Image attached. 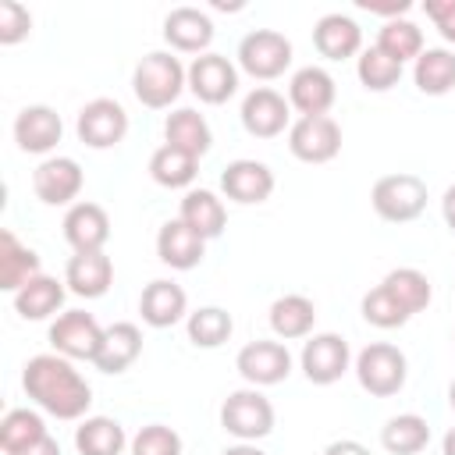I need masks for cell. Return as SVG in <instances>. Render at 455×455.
I'll use <instances>...</instances> for the list:
<instances>
[{
	"mask_svg": "<svg viewBox=\"0 0 455 455\" xmlns=\"http://www.w3.org/2000/svg\"><path fill=\"white\" fill-rule=\"evenodd\" d=\"M21 387L43 412H50L57 419H82L92 405L89 380L71 366V359H64L57 352L32 355L21 373Z\"/></svg>",
	"mask_w": 455,
	"mask_h": 455,
	"instance_id": "6da1fadb",
	"label": "cell"
},
{
	"mask_svg": "<svg viewBox=\"0 0 455 455\" xmlns=\"http://www.w3.org/2000/svg\"><path fill=\"white\" fill-rule=\"evenodd\" d=\"M185 85H188V68H181V60L174 53H167V50L146 53L132 71V92L149 110L171 107L181 96Z\"/></svg>",
	"mask_w": 455,
	"mask_h": 455,
	"instance_id": "7a4b0ae2",
	"label": "cell"
},
{
	"mask_svg": "<svg viewBox=\"0 0 455 455\" xmlns=\"http://www.w3.org/2000/svg\"><path fill=\"white\" fill-rule=\"evenodd\" d=\"M409 377V363L405 352L391 341H370L359 355H355V380L363 391H370L373 398H391L405 387Z\"/></svg>",
	"mask_w": 455,
	"mask_h": 455,
	"instance_id": "3957f363",
	"label": "cell"
},
{
	"mask_svg": "<svg viewBox=\"0 0 455 455\" xmlns=\"http://www.w3.org/2000/svg\"><path fill=\"white\" fill-rule=\"evenodd\" d=\"M370 203L377 210L380 220L387 224H409L427 210V181L419 174L398 171V174H384L373 181Z\"/></svg>",
	"mask_w": 455,
	"mask_h": 455,
	"instance_id": "277c9868",
	"label": "cell"
},
{
	"mask_svg": "<svg viewBox=\"0 0 455 455\" xmlns=\"http://www.w3.org/2000/svg\"><path fill=\"white\" fill-rule=\"evenodd\" d=\"M220 427L235 441H259L274 430V405L259 387L231 391L220 405Z\"/></svg>",
	"mask_w": 455,
	"mask_h": 455,
	"instance_id": "5b68a950",
	"label": "cell"
},
{
	"mask_svg": "<svg viewBox=\"0 0 455 455\" xmlns=\"http://www.w3.org/2000/svg\"><path fill=\"white\" fill-rule=\"evenodd\" d=\"M291 64V39L274 28H252L238 43V68L259 82L281 78Z\"/></svg>",
	"mask_w": 455,
	"mask_h": 455,
	"instance_id": "8992f818",
	"label": "cell"
},
{
	"mask_svg": "<svg viewBox=\"0 0 455 455\" xmlns=\"http://www.w3.org/2000/svg\"><path fill=\"white\" fill-rule=\"evenodd\" d=\"M103 331L107 327H100V320L92 313L68 309V313H60L50 323V345L64 359H89L92 363L96 352H100V345H103Z\"/></svg>",
	"mask_w": 455,
	"mask_h": 455,
	"instance_id": "52a82bcc",
	"label": "cell"
},
{
	"mask_svg": "<svg viewBox=\"0 0 455 455\" xmlns=\"http://www.w3.org/2000/svg\"><path fill=\"white\" fill-rule=\"evenodd\" d=\"M299 363H302V373H306L309 384L327 387V384H334V380L345 377V370L352 363V348H348V341L341 334L320 331V334H309L306 338Z\"/></svg>",
	"mask_w": 455,
	"mask_h": 455,
	"instance_id": "ba28073f",
	"label": "cell"
},
{
	"mask_svg": "<svg viewBox=\"0 0 455 455\" xmlns=\"http://www.w3.org/2000/svg\"><path fill=\"white\" fill-rule=\"evenodd\" d=\"M288 149L302 164H327L341 153V124L331 114L299 117L288 128Z\"/></svg>",
	"mask_w": 455,
	"mask_h": 455,
	"instance_id": "9c48e42d",
	"label": "cell"
},
{
	"mask_svg": "<svg viewBox=\"0 0 455 455\" xmlns=\"http://www.w3.org/2000/svg\"><path fill=\"white\" fill-rule=\"evenodd\" d=\"M75 132L89 149H110L128 135V114H124V107L117 100L100 96V100H89L78 110Z\"/></svg>",
	"mask_w": 455,
	"mask_h": 455,
	"instance_id": "30bf717a",
	"label": "cell"
},
{
	"mask_svg": "<svg viewBox=\"0 0 455 455\" xmlns=\"http://www.w3.org/2000/svg\"><path fill=\"white\" fill-rule=\"evenodd\" d=\"M235 370L252 384V387H270V384H281L288 373H291V352L288 345L281 341H249L238 348L235 355Z\"/></svg>",
	"mask_w": 455,
	"mask_h": 455,
	"instance_id": "8fae6325",
	"label": "cell"
},
{
	"mask_svg": "<svg viewBox=\"0 0 455 455\" xmlns=\"http://www.w3.org/2000/svg\"><path fill=\"white\" fill-rule=\"evenodd\" d=\"M188 89L199 103H228L238 89V68L224 53H203L188 64Z\"/></svg>",
	"mask_w": 455,
	"mask_h": 455,
	"instance_id": "7c38bea8",
	"label": "cell"
},
{
	"mask_svg": "<svg viewBox=\"0 0 455 455\" xmlns=\"http://www.w3.org/2000/svg\"><path fill=\"white\" fill-rule=\"evenodd\" d=\"M82 181H85L82 167L71 156H46L32 171V192L46 206H75V199L82 192Z\"/></svg>",
	"mask_w": 455,
	"mask_h": 455,
	"instance_id": "4fadbf2b",
	"label": "cell"
},
{
	"mask_svg": "<svg viewBox=\"0 0 455 455\" xmlns=\"http://www.w3.org/2000/svg\"><path fill=\"white\" fill-rule=\"evenodd\" d=\"M334 100H338V85H334L331 71L320 68V64L299 68V71L291 75V82H288V103H291L302 117H320V114H327V110L334 107Z\"/></svg>",
	"mask_w": 455,
	"mask_h": 455,
	"instance_id": "5bb4252c",
	"label": "cell"
},
{
	"mask_svg": "<svg viewBox=\"0 0 455 455\" xmlns=\"http://www.w3.org/2000/svg\"><path fill=\"white\" fill-rule=\"evenodd\" d=\"M220 192L231 203H242V206L267 203L270 192H274V171L263 160H245V156L242 160H231L220 171Z\"/></svg>",
	"mask_w": 455,
	"mask_h": 455,
	"instance_id": "9a60e30c",
	"label": "cell"
},
{
	"mask_svg": "<svg viewBox=\"0 0 455 455\" xmlns=\"http://www.w3.org/2000/svg\"><path fill=\"white\" fill-rule=\"evenodd\" d=\"M288 107L291 103L277 89L259 85L242 100V128L249 135H256V139H274V135H281L288 128V117H291Z\"/></svg>",
	"mask_w": 455,
	"mask_h": 455,
	"instance_id": "2e32d148",
	"label": "cell"
},
{
	"mask_svg": "<svg viewBox=\"0 0 455 455\" xmlns=\"http://www.w3.org/2000/svg\"><path fill=\"white\" fill-rule=\"evenodd\" d=\"M60 135H64V121L46 103L21 107L18 117H14V142L25 153H50L60 142Z\"/></svg>",
	"mask_w": 455,
	"mask_h": 455,
	"instance_id": "e0dca14e",
	"label": "cell"
},
{
	"mask_svg": "<svg viewBox=\"0 0 455 455\" xmlns=\"http://www.w3.org/2000/svg\"><path fill=\"white\" fill-rule=\"evenodd\" d=\"M64 238L75 252H103L110 238V217L100 203H75L64 213Z\"/></svg>",
	"mask_w": 455,
	"mask_h": 455,
	"instance_id": "ac0fdd59",
	"label": "cell"
},
{
	"mask_svg": "<svg viewBox=\"0 0 455 455\" xmlns=\"http://www.w3.org/2000/svg\"><path fill=\"white\" fill-rule=\"evenodd\" d=\"M139 313L149 327L164 331V327H174L178 320H188V295L181 284L167 281V277H156L142 288L139 295Z\"/></svg>",
	"mask_w": 455,
	"mask_h": 455,
	"instance_id": "d6986e66",
	"label": "cell"
},
{
	"mask_svg": "<svg viewBox=\"0 0 455 455\" xmlns=\"http://www.w3.org/2000/svg\"><path fill=\"white\" fill-rule=\"evenodd\" d=\"M156 256L171 270H192L206 256V238H199L181 217H174V220L160 224V231H156Z\"/></svg>",
	"mask_w": 455,
	"mask_h": 455,
	"instance_id": "ffe728a7",
	"label": "cell"
},
{
	"mask_svg": "<svg viewBox=\"0 0 455 455\" xmlns=\"http://www.w3.org/2000/svg\"><path fill=\"white\" fill-rule=\"evenodd\" d=\"M164 39L178 53H199L203 57L206 46L213 43V21L199 7H174L164 18Z\"/></svg>",
	"mask_w": 455,
	"mask_h": 455,
	"instance_id": "44dd1931",
	"label": "cell"
},
{
	"mask_svg": "<svg viewBox=\"0 0 455 455\" xmlns=\"http://www.w3.org/2000/svg\"><path fill=\"white\" fill-rule=\"evenodd\" d=\"M313 46L320 57L327 60H345V57H355L363 50V28L355 18L334 11V14H323L316 25H313Z\"/></svg>",
	"mask_w": 455,
	"mask_h": 455,
	"instance_id": "7402d4cb",
	"label": "cell"
},
{
	"mask_svg": "<svg viewBox=\"0 0 455 455\" xmlns=\"http://www.w3.org/2000/svg\"><path fill=\"white\" fill-rule=\"evenodd\" d=\"M142 355V331L132 320H117L103 331V345L92 359L100 373H124Z\"/></svg>",
	"mask_w": 455,
	"mask_h": 455,
	"instance_id": "603a6c76",
	"label": "cell"
},
{
	"mask_svg": "<svg viewBox=\"0 0 455 455\" xmlns=\"http://www.w3.org/2000/svg\"><path fill=\"white\" fill-rule=\"evenodd\" d=\"M114 281V263L107 252H75L64 267V284L68 291L82 295V299H100L107 295Z\"/></svg>",
	"mask_w": 455,
	"mask_h": 455,
	"instance_id": "cb8c5ba5",
	"label": "cell"
},
{
	"mask_svg": "<svg viewBox=\"0 0 455 455\" xmlns=\"http://www.w3.org/2000/svg\"><path fill=\"white\" fill-rule=\"evenodd\" d=\"M39 274H43V267H39L36 249L21 245L14 238V231L4 228L0 231V291H11L14 295V291H21Z\"/></svg>",
	"mask_w": 455,
	"mask_h": 455,
	"instance_id": "d4e9b609",
	"label": "cell"
},
{
	"mask_svg": "<svg viewBox=\"0 0 455 455\" xmlns=\"http://www.w3.org/2000/svg\"><path fill=\"white\" fill-rule=\"evenodd\" d=\"M164 139H167V146L185 149V153H192L196 160L206 156L210 146H213L210 121H206L199 110H192V107H181V110L167 114V121H164Z\"/></svg>",
	"mask_w": 455,
	"mask_h": 455,
	"instance_id": "484cf974",
	"label": "cell"
},
{
	"mask_svg": "<svg viewBox=\"0 0 455 455\" xmlns=\"http://www.w3.org/2000/svg\"><path fill=\"white\" fill-rule=\"evenodd\" d=\"M199 238H220L224 235V224H228V210L224 203L217 199V192L210 188H188L185 199H181V213H178Z\"/></svg>",
	"mask_w": 455,
	"mask_h": 455,
	"instance_id": "4316f807",
	"label": "cell"
},
{
	"mask_svg": "<svg viewBox=\"0 0 455 455\" xmlns=\"http://www.w3.org/2000/svg\"><path fill=\"white\" fill-rule=\"evenodd\" d=\"M316 323V306L306 295H281L270 306V331L281 341H295V338H309Z\"/></svg>",
	"mask_w": 455,
	"mask_h": 455,
	"instance_id": "83f0119b",
	"label": "cell"
},
{
	"mask_svg": "<svg viewBox=\"0 0 455 455\" xmlns=\"http://www.w3.org/2000/svg\"><path fill=\"white\" fill-rule=\"evenodd\" d=\"M412 82L423 96H444L455 89V53L444 46H427L412 60Z\"/></svg>",
	"mask_w": 455,
	"mask_h": 455,
	"instance_id": "f1b7e54d",
	"label": "cell"
},
{
	"mask_svg": "<svg viewBox=\"0 0 455 455\" xmlns=\"http://www.w3.org/2000/svg\"><path fill=\"white\" fill-rule=\"evenodd\" d=\"M60 306H64V284L50 274H39L21 291H14V309L21 320H46Z\"/></svg>",
	"mask_w": 455,
	"mask_h": 455,
	"instance_id": "f546056e",
	"label": "cell"
},
{
	"mask_svg": "<svg viewBox=\"0 0 455 455\" xmlns=\"http://www.w3.org/2000/svg\"><path fill=\"white\" fill-rule=\"evenodd\" d=\"M128 444L124 427L110 416H85L75 430V448L82 455H121Z\"/></svg>",
	"mask_w": 455,
	"mask_h": 455,
	"instance_id": "4dcf8cb0",
	"label": "cell"
},
{
	"mask_svg": "<svg viewBox=\"0 0 455 455\" xmlns=\"http://www.w3.org/2000/svg\"><path fill=\"white\" fill-rule=\"evenodd\" d=\"M196 174H199V160L167 142L160 149H153V156H149V178L164 188H188L196 181Z\"/></svg>",
	"mask_w": 455,
	"mask_h": 455,
	"instance_id": "1f68e13d",
	"label": "cell"
},
{
	"mask_svg": "<svg viewBox=\"0 0 455 455\" xmlns=\"http://www.w3.org/2000/svg\"><path fill=\"white\" fill-rule=\"evenodd\" d=\"M380 444L391 451V455H416L430 444V423L416 412H398L384 423L380 430Z\"/></svg>",
	"mask_w": 455,
	"mask_h": 455,
	"instance_id": "d6a6232c",
	"label": "cell"
},
{
	"mask_svg": "<svg viewBox=\"0 0 455 455\" xmlns=\"http://www.w3.org/2000/svg\"><path fill=\"white\" fill-rule=\"evenodd\" d=\"M185 331H188V341H192L196 348H220V345L231 338L235 320H231V313L220 309V306H199L196 313H188Z\"/></svg>",
	"mask_w": 455,
	"mask_h": 455,
	"instance_id": "836d02e7",
	"label": "cell"
},
{
	"mask_svg": "<svg viewBox=\"0 0 455 455\" xmlns=\"http://www.w3.org/2000/svg\"><path fill=\"white\" fill-rule=\"evenodd\" d=\"M373 46H380L391 60H398V64H405V60H416L427 46H423V32H419V25L416 21H409V18H395V21H384L380 25V32H377V43Z\"/></svg>",
	"mask_w": 455,
	"mask_h": 455,
	"instance_id": "e575fe53",
	"label": "cell"
},
{
	"mask_svg": "<svg viewBox=\"0 0 455 455\" xmlns=\"http://www.w3.org/2000/svg\"><path fill=\"white\" fill-rule=\"evenodd\" d=\"M50 430L43 423V416L36 409H11L4 419H0V448L4 455H14L36 441H43Z\"/></svg>",
	"mask_w": 455,
	"mask_h": 455,
	"instance_id": "d590c367",
	"label": "cell"
},
{
	"mask_svg": "<svg viewBox=\"0 0 455 455\" xmlns=\"http://www.w3.org/2000/svg\"><path fill=\"white\" fill-rule=\"evenodd\" d=\"M412 316L416 313H423L427 306H430V299H434V288H430V277L423 274V270H416V267H398V270H391L384 281H380Z\"/></svg>",
	"mask_w": 455,
	"mask_h": 455,
	"instance_id": "8d00e7d4",
	"label": "cell"
},
{
	"mask_svg": "<svg viewBox=\"0 0 455 455\" xmlns=\"http://www.w3.org/2000/svg\"><path fill=\"white\" fill-rule=\"evenodd\" d=\"M355 75H359L363 89H370V92H387V89L398 85V78H402V64L391 60L380 46H366V50L359 53Z\"/></svg>",
	"mask_w": 455,
	"mask_h": 455,
	"instance_id": "74e56055",
	"label": "cell"
},
{
	"mask_svg": "<svg viewBox=\"0 0 455 455\" xmlns=\"http://www.w3.org/2000/svg\"><path fill=\"white\" fill-rule=\"evenodd\" d=\"M359 313H363L366 323H373V327H380V331H395V327H402V323L412 320V313H409L384 284H377V288H370V291L363 295Z\"/></svg>",
	"mask_w": 455,
	"mask_h": 455,
	"instance_id": "f35d334b",
	"label": "cell"
},
{
	"mask_svg": "<svg viewBox=\"0 0 455 455\" xmlns=\"http://www.w3.org/2000/svg\"><path fill=\"white\" fill-rule=\"evenodd\" d=\"M132 455H181V437L167 423H146L132 437Z\"/></svg>",
	"mask_w": 455,
	"mask_h": 455,
	"instance_id": "ab89813d",
	"label": "cell"
},
{
	"mask_svg": "<svg viewBox=\"0 0 455 455\" xmlns=\"http://www.w3.org/2000/svg\"><path fill=\"white\" fill-rule=\"evenodd\" d=\"M28 28H32L28 7L18 4V0H0V43L14 46V43H21L28 36Z\"/></svg>",
	"mask_w": 455,
	"mask_h": 455,
	"instance_id": "60d3db41",
	"label": "cell"
},
{
	"mask_svg": "<svg viewBox=\"0 0 455 455\" xmlns=\"http://www.w3.org/2000/svg\"><path fill=\"white\" fill-rule=\"evenodd\" d=\"M423 11H427V18L437 25V32H441L448 43H455V0H427Z\"/></svg>",
	"mask_w": 455,
	"mask_h": 455,
	"instance_id": "b9f144b4",
	"label": "cell"
},
{
	"mask_svg": "<svg viewBox=\"0 0 455 455\" xmlns=\"http://www.w3.org/2000/svg\"><path fill=\"white\" fill-rule=\"evenodd\" d=\"M359 7L370 11V14H384L387 21H395V18H402L412 4H409V0H359Z\"/></svg>",
	"mask_w": 455,
	"mask_h": 455,
	"instance_id": "7bdbcfd3",
	"label": "cell"
},
{
	"mask_svg": "<svg viewBox=\"0 0 455 455\" xmlns=\"http://www.w3.org/2000/svg\"><path fill=\"white\" fill-rule=\"evenodd\" d=\"M323 455H370V448L363 441H352V437H341V441H331L323 448Z\"/></svg>",
	"mask_w": 455,
	"mask_h": 455,
	"instance_id": "ee69618b",
	"label": "cell"
},
{
	"mask_svg": "<svg viewBox=\"0 0 455 455\" xmlns=\"http://www.w3.org/2000/svg\"><path fill=\"white\" fill-rule=\"evenodd\" d=\"M14 455H60V444H57L53 434H46L43 441H36V444H28V448H21V451H14Z\"/></svg>",
	"mask_w": 455,
	"mask_h": 455,
	"instance_id": "f6af8a7d",
	"label": "cell"
},
{
	"mask_svg": "<svg viewBox=\"0 0 455 455\" xmlns=\"http://www.w3.org/2000/svg\"><path fill=\"white\" fill-rule=\"evenodd\" d=\"M441 213H444V224L455 231V185H448V192L441 199Z\"/></svg>",
	"mask_w": 455,
	"mask_h": 455,
	"instance_id": "bcb514c9",
	"label": "cell"
},
{
	"mask_svg": "<svg viewBox=\"0 0 455 455\" xmlns=\"http://www.w3.org/2000/svg\"><path fill=\"white\" fill-rule=\"evenodd\" d=\"M220 455H267V451H263V448H256V441H238V444L224 448Z\"/></svg>",
	"mask_w": 455,
	"mask_h": 455,
	"instance_id": "7dc6e473",
	"label": "cell"
},
{
	"mask_svg": "<svg viewBox=\"0 0 455 455\" xmlns=\"http://www.w3.org/2000/svg\"><path fill=\"white\" fill-rule=\"evenodd\" d=\"M441 451H444V455H455V427L441 437Z\"/></svg>",
	"mask_w": 455,
	"mask_h": 455,
	"instance_id": "c3c4849f",
	"label": "cell"
},
{
	"mask_svg": "<svg viewBox=\"0 0 455 455\" xmlns=\"http://www.w3.org/2000/svg\"><path fill=\"white\" fill-rule=\"evenodd\" d=\"M448 405H451V412H455V380L448 384Z\"/></svg>",
	"mask_w": 455,
	"mask_h": 455,
	"instance_id": "681fc988",
	"label": "cell"
}]
</instances>
